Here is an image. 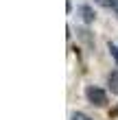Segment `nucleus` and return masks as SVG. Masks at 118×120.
Listing matches in <instances>:
<instances>
[{
  "instance_id": "2",
  "label": "nucleus",
  "mask_w": 118,
  "mask_h": 120,
  "mask_svg": "<svg viewBox=\"0 0 118 120\" xmlns=\"http://www.w3.org/2000/svg\"><path fill=\"white\" fill-rule=\"evenodd\" d=\"M77 15H79L85 24H92V22H94V18H96V13H94V9H92L90 4H79Z\"/></svg>"
},
{
  "instance_id": "7",
  "label": "nucleus",
  "mask_w": 118,
  "mask_h": 120,
  "mask_svg": "<svg viewBox=\"0 0 118 120\" xmlns=\"http://www.w3.org/2000/svg\"><path fill=\"white\" fill-rule=\"evenodd\" d=\"M112 9L116 11V15H118V0H112Z\"/></svg>"
},
{
  "instance_id": "4",
  "label": "nucleus",
  "mask_w": 118,
  "mask_h": 120,
  "mask_svg": "<svg viewBox=\"0 0 118 120\" xmlns=\"http://www.w3.org/2000/svg\"><path fill=\"white\" fill-rule=\"evenodd\" d=\"M107 48H109V55H112V57H114L116 66H118V46H114L112 41H109V44H107Z\"/></svg>"
},
{
  "instance_id": "6",
  "label": "nucleus",
  "mask_w": 118,
  "mask_h": 120,
  "mask_svg": "<svg viewBox=\"0 0 118 120\" xmlns=\"http://www.w3.org/2000/svg\"><path fill=\"white\" fill-rule=\"evenodd\" d=\"M101 7H112V0H96Z\"/></svg>"
},
{
  "instance_id": "1",
  "label": "nucleus",
  "mask_w": 118,
  "mask_h": 120,
  "mask_svg": "<svg viewBox=\"0 0 118 120\" xmlns=\"http://www.w3.org/2000/svg\"><path fill=\"white\" fill-rule=\"evenodd\" d=\"M85 98H88L90 105H94V107H105L107 105V94L101 87H96V85H88L85 87Z\"/></svg>"
},
{
  "instance_id": "3",
  "label": "nucleus",
  "mask_w": 118,
  "mask_h": 120,
  "mask_svg": "<svg viewBox=\"0 0 118 120\" xmlns=\"http://www.w3.org/2000/svg\"><path fill=\"white\" fill-rule=\"evenodd\" d=\"M107 85H109V90H112V94L118 96V70L109 72V76H107Z\"/></svg>"
},
{
  "instance_id": "5",
  "label": "nucleus",
  "mask_w": 118,
  "mask_h": 120,
  "mask_svg": "<svg viewBox=\"0 0 118 120\" xmlns=\"http://www.w3.org/2000/svg\"><path fill=\"white\" fill-rule=\"evenodd\" d=\"M72 120H92L88 114H83V111H74L72 114Z\"/></svg>"
}]
</instances>
